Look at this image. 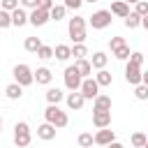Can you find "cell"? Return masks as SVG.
Masks as SVG:
<instances>
[{
	"mask_svg": "<svg viewBox=\"0 0 148 148\" xmlns=\"http://www.w3.org/2000/svg\"><path fill=\"white\" fill-rule=\"evenodd\" d=\"M56 58H58L60 62H67V60L72 58V46H67V44H58V46H56Z\"/></svg>",
	"mask_w": 148,
	"mask_h": 148,
	"instance_id": "obj_21",
	"label": "cell"
},
{
	"mask_svg": "<svg viewBox=\"0 0 148 148\" xmlns=\"http://www.w3.org/2000/svg\"><path fill=\"white\" fill-rule=\"evenodd\" d=\"M39 7H42V9H49V12H51V9L56 7V2H53V0H39Z\"/></svg>",
	"mask_w": 148,
	"mask_h": 148,
	"instance_id": "obj_40",
	"label": "cell"
},
{
	"mask_svg": "<svg viewBox=\"0 0 148 148\" xmlns=\"http://www.w3.org/2000/svg\"><path fill=\"white\" fill-rule=\"evenodd\" d=\"M141 21H143V16H139L136 12H132L127 18H125V28H130V30H134V28H139L141 25Z\"/></svg>",
	"mask_w": 148,
	"mask_h": 148,
	"instance_id": "obj_25",
	"label": "cell"
},
{
	"mask_svg": "<svg viewBox=\"0 0 148 148\" xmlns=\"http://www.w3.org/2000/svg\"><path fill=\"white\" fill-rule=\"evenodd\" d=\"M76 141H79V146H81V148H92V143H95V136H92L90 132H81Z\"/></svg>",
	"mask_w": 148,
	"mask_h": 148,
	"instance_id": "obj_26",
	"label": "cell"
},
{
	"mask_svg": "<svg viewBox=\"0 0 148 148\" xmlns=\"http://www.w3.org/2000/svg\"><path fill=\"white\" fill-rule=\"evenodd\" d=\"M92 125L97 130L111 125V111H92Z\"/></svg>",
	"mask_w": 148,
	"mask_h": 148,
	"instance_id": "obj_12",
	"label": "cell"
},
{
	"mask_svg": "<svg viewBox=\"0 0 148 148\" xmlns=\"http://www.w3.org/2000/svg\"><path fill=\"white\" fill-rule=\"evenodd\" d=\"M90 62H92V67H95V69H104V67H106V62H109V56H106L104 51H97V53H92Z\"/></svg>",
	"mask_w": 148,
	"mask_h": 148,
	"instance_id": "obj_19",
	"label": "cell"
},
{
	"mask_svg": "<svg viewBox=\"0 0 148 148\" xmlns=\"http://www.w3.org/2000/svg\"><path fill=\"white\" fill-rule=\"evenodd\" d=\"M88 56V46L86 44H74L72 46V58L74 60H81V58H86Z\"/></svg>",
	"mask_w": 148,
	"mask_h": 148,
	"instance_id": "obj_28",
	"label": "cell"
},
{
	"mask_svg": "<svg viewBox=\"0 0 148 148\" xmlns=\"http://www.w3.org/2000/svg\"><path fill=\"white\" fill-rule=\"evenodd\" d=\"M62 99H65V92L60 88H49L46 90V102L49 104H60Z\"/></svg>",
	"mask_w": 148,
	"mask_h": 148,
	"instance_id": "obj_20",
	"label": "cell"
},
{
	"mask_svg": "<svg viewBox=\"0 0 148 148\" xmlns=\"http://www.w3.org/2000/svg\"><path fill=\"white\" fill-rule=\"evenodd\" d=\"M113 56H116V60H130V56H132V51H130V46L125 44V46H120L118 51H113Z\"/></svg>",
	"mask_w": 148,
	"mask_h": 148,
	"instance_id": "obj_33",
	"label": "cell"
},
{
	"mask_svg": "<svg viewBox=\"0 0 148 148\" xmlns=\"http://www.w3.org/2000/svg\"><path fill=\"white\" fill-rule=\"evenodd\" d=\"M9 25H14V21H12V12L0 9V28L5 30V28H9Z\"/></svg>",
	"mask_w": 148,
	"mask_h": 148,
	"instance_id": "obj_31",
	"label": "cell"
},
{
	"mask_svg": "<svg viewBox=\"0 0 148 148\" xmlns=\"http://www.w3.org/2000/svg\"><path fill=\"white\" fill-rule=\"evenodd\" d=\"M113 14H111V9H97L92 16H90V25H92V30H104V28H109L111 25V18Z\"/></svg>",
	"mask_w": 148,
	"mask_h": 148,
	"instance_id": "obj_6",
	"label": "cell"
},
{
	"mask_svg": "<svg viewBox=\"0 0 148 148\" xmlns=\"http://www.w3.org/2000/svg\"><path fill=\"white\" fill-rule=\"evenodd\" d=\"M62 79H65V88H67V90H81L83 76L79 74V69H76L74 65L65 67V72H62Z\"/></svg>",
	"mask_w": 148,
	"mask_h": 148,
	"instance_id": "obj_5",
	"label": "cell"
},
{
	"mask_svg": "<svg viewBox=\"0 0 148 148\" xmlns=\"http://www.w3.org/2000/svg\"><path fill=\"white\" fill-rule=\"evenodd\" d=\"M106 148H125V146H123V143H118V141H113V143H109Z\"/></svg>",
	"mask_w": 148,
	"mask_h": 148,
	"instance_id": "obj_41",
	"label": "cell"
},
{
	"mask_svg": "<svg viewBox=\"0 0 148 148\" xmlns=\"http://www.w3.org/2000/svg\"><path fill=\"white\" fill-rule=\"evenodd\" d=\"M134 12H136L139 16H148V2H146V0H139V2L134 5Z\"/></svg>",
	"mask_w": 148,
	"mask_h": 148,
	"instance_id": "obj_36",
	"label": "cell"
},
{
	"mask_svg": "<svg viewBox=\"0 0 148 148\" xmlns=\"http://www.w3.org/2000/svg\"><path fill=\"white\" fill-rule=\"evenodd\" d=\"M141 25H143V28L148 30V16H143V21H141Z\"/></svg>",
	"mask_w": 148,
	"mask_h": 148,
	"instance_id": "obj_42",
	"label": "cell"
},
{
	"mask_svg": "<svg viewBox=\"0 0 148 148\" xmlns=\"http://www.w3.org/2000/svg\"><path fill=\"white\" fill-rule=\"evenodd\" d=\"M125 81H127L130 86H139V83H143L141 65H134V62L127 60V65H125Z\"/></svg>",
	"mask_w": 148,
	"mask_h": 148,
	"instance_id": "obj_7",
	"label": "cell"
},
{
	"mask_svg": "<svg viewBox=\"0 0 148 148\" xmlns=\"http://www.w3.org/2000/svg\"><path fill=\"white\" fill-rule=\"evenodd\" d=\"M35 81H37L39 86H49V83L53 81V72H51L49 67H37V72H35Z\"/></svg>",
	"mask_w": 148,
	"mask_h": 148,
	"instance_id": "obj_16",
	"label": "cell"
},
{
	"mask_svg": "<svg viewBox=\"0 0 148 148\" xmlns=\"http://www.w3.org/2000/svg\"><path fill=\"white\" fill-rule=\"evenodd\" d=\"M46 21H51V12H49V9H42V7H37V9H32V12H30V25H35V28H42Z\"/></svg>",
	"mask_w": 148,
	"mask_h": 148,
	"instance_id": "obj_9",
	"label": "cell"
},
{
	"mask_svg": "<svg viewBox=\"0 0 148 148\" xmlns=\"http://www.w3.org/2000/svg\"><path fill=\"white\" fill-rule=\"evenodd\" d=\"M12 21H14V25H16V28H21V25L30 23V14L25 12V7H18V9H14V12H12Z\"/></svg>",
	"mask_w": 148,
	"mask_h": 148,
	"instance_id": "obj_15",
	"label": "cell"
},
{
	"mask_svg": "<svg viewBox=\"0 0 148 148\" xmlns=\"http://www.w3.org/2000/svg\"><path fill=\"white\" fill-rule=\"evenodd\" d=\"M21 7V0H2L0 2V9H7V12H14Z\"/></svg>",
	"mask_w": 148,
	"mask_h": 148,
	"instance_id": "obj_34",
	"label": "cell"
},
{
	"mask_svg": "<svg viewBox=\"0 0 148 148\" xmlns=\"http://www.w3.org/2000/svg\"><path fill=\"white\" fill-rule=\"evenodd\" d=\"M146 148H148V143H146Z\"/></svg>",
	"mask_w": 148,
	"mask_h": 148,
	"instance_id": "obj_46",
	"label": "cell"
},
{
	"mask_svg": "<svg viewBox=\"0 0 148 148\" xmlns=\"http://www.w3.org/2000/svg\"><path fill=\"white\" fill-rule=\"evenodd\" d=\"M134 97H136V99H141V102H146V99H148V86H146V83L134 86Z\"/></svg>",
	"mask_w": 148,
	"mask_h": 148,
	"instance_id": "obj_32",
	"label": "cell"
},
{
	"mask_svg": "<svg viewBox=\"0 0 148 148\" xmlns=\"http://www.w3.org/2000/svg\"><path fill=\"white\" fill-rule=\"evenodd\" d=\"M113 141H116V132H113V130H109V127L97 130V134H95V143H97V146H109V143H113Z\"/></svg>",
	"mask_w": 148,
	"mask_h": 148,
	"instance_id": "obj_11",
	"label": "cell"
},
{
	"mask_svg": "<svg viewBox=\"0 0 148 148\" xmlns=\"http://www.w3.org/2000/svg\"><path fill=\"white\" fill-rule=\"evenodd\" d=\"M23 46H25L28 53H37V51L42 49V39H39V37H25Z\"/></svg>",
	"mask_w": 148,
	"mask_h": 148,
	"instance_id": "obj_23",
	"label": "cell"
},
{
	"mask_svg": "<svg viewBox=\"0 0 148 148\" xmlns=\"http://www.w3.org/2000/svg\"><path fill=\"white\" fill-rule=\"evenodd\" d=\"M95 79H97V83H99V86H111V83H113V74H111V72H106V69H97Z\"/></svg>",
	"mask_w": 148,
	"mask_h": 148,
	"instance_id": "obj_24",
	"label": "cell"
},
{
	"mask_svg": "<svg viewBox=\"0 0 148 148\" xmlns=\"http://www.w3.org/2000/svg\"><path fill=\"white\" fill-rule=\"evenodd\" d=\"M12 74H14V81H16V83H21L23 88H25V86H32V83H35V72H32V69H30V67H28L25 62L16 65Z\"/></svg>",
	"mask_w": 148,
	"mask_h": 148,
	"instance_id": "obj_4",
	"label": "cell"
},
{
	"mask_svg": "<svg viewBox=\"0 0 148 148\" xmlns=\"http://www.w3.org/2000/svg\"><path fill=\"white\" fill-rule=\"evenodd\" d=\"M74 67L79 69V74H81L83 79H88V76H90V72L95 69V67H92V62H90V60H86V58H81V60H74Z\"/></svg>",
	"mask_w": 148,
	"mask_h": 148,
	"instance_id": "obj_18",
	"label": "cell"
},
{
	"mask_svg": "<svg viewBox=\"0 0 148 148\" xmlns=\"http://www.w3.org/2000/svg\"><path fill=\"white\" fill-rule=\"evenodd\" d=\"M125 2H127V5H136L139 0H125Z\"/></svg>",
	"mask_w": 148,
	"mask_h": 148,
	"instance_id": "obj_44",
	"label": "cell"
},
{
	"mask_svg": "<svg viewBox=\"0 0 148 148\" xmlns=\"http://www.w3.org/2000/svg\"><path fill=\"white\" fill-rule=\"evenodd\" d=\"M120 46H125V39H123V37H118V35H116V37H111V39H109V49H111V53H113V51H118Z\"/></svg>",
	"mask_w": 148,
	"mask_h": 148,
	"instance_id": "obj_35",
	"label": "cell"
},
{
	"mask_svg": "<svg viewBox=\"0 0 148 148\" xmlns=\"http://www.w3.org/2000/svg\"><path fill=\"white\" fill-rule=\"evenodd\" d=\"M67 32H69V39H72L74 44H83V42H86V16H74V18H69Z\"/></svg>",
	"mask_w": 148,
	"mask_h": 148,
	"instance_id": "obj_1",
	"label": "cell"
},
{
	"mask_svg": "<svg viewBox=\"0 0 148 148\" xmlns=\"http://www.w3.org/2000/svg\"><path fill=\"white\" fill-rule=\"evenodd\" d=\"M130 141H132V146H134V148H146V143H148V136H146L143 132H134Z\"/></svg>",
	"mask_w": 148,
	"mask_h": 148,
	"instance_id": "obj_27",
	"label": "cell"
},
{
	"mask_svg": "<svg viewBox=\"0 0 148 148\" xmlns=\"http://www.w3.org/2000/svg\"><path fill=\"white\" fill-rule=\"evenodd\" d=\"M37 58H42V60H51V58H56V49H53V46L42 44V49L37 51Z\"/></svg>",
	"mask_w": 148,
	"mask_h": 148,
	"instance_id": "obj_29",
	"label": "cell"
},
{
	"mask_svg": "<svg viewBox=\"0 0 148 148\" xmlns=\"http://www.w3.org/2000/svg\"><path fill=\"white\" fill-rule=\"evenodd\" d=\"M86 2H97V0H86Z\"/></svg>",
	"mask_w": 148,
	"mask_h": 148,
	"instance_id": "obj_45",
	"label": "cell"
},
{
	"mask_svg": "<svg viewBox=\"0 0 148 148\" xmlns=\"http://www.w3.org/2000/svg\"><path fill=\"white\" fill-rule=\"evenodd\" d=\"M65 14H67V7H65V5H56V7L51 9V18H53V21H62Z\"/></svg>",
	"mask_w": 148,
	"mask_h": 148,
	"instance_id": "obj_30",
	"label": "cell"
},
{
	"mask_svg": "<svg viewBox=\"0 0 148 148\" xmlns=\"http://www.w3.org/2000/svg\"><path fill=\"white\" fill-rule=\"evenodd\" d=\"M65 102H67V109H72V111H81L83 104H86V97H83L81 90H72V92L65 97Z\"/></svg>",
	"mask_w": 148,
	"mask_h": 148,
	"instance_id": "obj_10",
	"label": "cell"
},
{
	"mask_svg": "<svg viewBox=\"0 0 148 148\" xmlns=\"http://www.w3.org/2000/svg\"><path fill=\"white\" fill-rule=\"evenodd\" d=\"M44 120H46V123H53L56 127H65V125L69 123L67 113H65L58 104H49V106L44 109Z\"/></svg>",
	"mask_w": 148,
	"mask_h": 148,
	"instance_id": "obj_2",
	"label": "cell"
},
{
	"mask_svg": "<svg viewBox=\"0 0 148 148\" xmlns=\"http://www.w3.org/2000/svg\"><path fill=\"white\" fill-rule=\"evenodd\" d=\"M111 14L118 18H127L132 12H130V5L125 0H116V2H111Z\"/></svg>",
	"mask_w": 148,
	"mask_h": 148,
	"instance_id": "obj_14",
	"label": "cell"
},
{
	"mask_svg": "<svg viewBox=\"0 0 148 148\" xmlns=\"http://www.w3.org/2000/svg\"><path fill=\"white\" fill-rule=\"evenodd\" d=\"M5 92H7L9 99H21V95H23V86L14 81V83H9V86L5 88Z\"/></svg>",
	"mask_w": 148,
	"mask_h": 148,
	"instance_id": "obj_22",
	"label": "cell"
},
{
	"mask_svg": "<svg viewBox=\"0 0 148 148\" xmlns=\"http://www.w3.org/2000/svg\"><path fill=\"white\" fill-rule=\"evenodd\" d=\"M143 83L148 86V72H143Z\"/></svg>",
	"mask_w": 148,
	"mask_h": 148,
	"instance_id": "obj_43",
	"label": "cell"
},
{
	"mask_svg": "<svg viewBox=\"0 0 148 148\" xmlns=\"http://www.w3.org/2000/svg\"><path fill=\"white\" fill-rule=\"evenodd\" d=\"M30 141H32V136H30V125H28L25 120H18V123L14 125V143H16V148H28Z\"/></svg>",
	"mask_w": 148,
	"mask_h": 148,
	"instance_id": "obj_3",
	"label": "cell"
},
{
	"mask_svg": "<svg viewBox=\"0 0 148 148\" xmlns=\"http://www.w3.org/2000/svg\"><path fill=\"white\" fill-rule=\"evenodd\" d=\"M92 111H111V97L99 92V95L92 99Z\"/></svg>",
	"mask_w": 148,
	"mask_h": 148,
	"instance_id": "obj_17",
	"label": "cell"
},
{
	"mask_svg": "<svg viewBox=\"0 0 148 148\" xmlns=\"http://www.w3.org/2000/svg\"><path fill=\"white\" fill-rule=\"evenodd\" d=\"M143 60H146V56H143L141 51H132V56H130V62H134V65H143Z\"/></svg>",
	"mask_w": 148,
	"mask_h": 148,
	"instance_id": "obj_37",
	"label": "cell"
},
{
	"mask_svg": "<svg viewBox=\"0 0 148 148\" xmlns=\"http://www.w3.org/2000/svg\"><path fill=\"white\" fill-rule=\"evenodd\" d=\"M99 83H97V79H83V83H81V92H83V97L86 99H95L97 95H99Z\"/></svg>",
	"mask_w": 148,
	"mask_h": 148,
	"instance_id": "obj_8",
	"label": "cell"
},
{
	"mask_svg": "<svg viewBox=\"0 0 148 148\" xmlns=\"http://www.w3.org/2000/svg\"><path fill=\"white\" fill-rule=\"evenodd\" d=\"M56 125L53 123H42L39 127H37V136L42 139V141H51V139H56Z\"/></svg>",
	"mask_w": 148,
	"mask_h": 148,
	"instance_id": "obj_13",
	"label": "cell"
},
{
	"mask_svg": "<svg viewBox=\"0 0 148 148\" xmlns=\"http://www.w3.org/2000/svg\"><path fill=\"white\" fill-rule=\"evenodd\" d=\"M21 7H25V9H37V7H39V0H21Z\"/></svg>",
	"mask_w": 148,
	"mask_h": 148,
	"instance_id": "obj_39",
	"label": "cell"
},
{
	"mask_svg": "<svg viewBox=\"0 0 148 148\" xmlns=\"http://www.w3.org/2000/svg\"><path fill=\"white\" fill-rule=\"evenodd\" d=\"M83 2H86V0H65L62 5H65L67 9H74V12H76V9H79V7L83 5Z\"/></svg>",
	"mask_w": 148,
	"mask_h": 148,
	"instance_id": "obj_38",
	"label": "cell"
}]
</instances>
